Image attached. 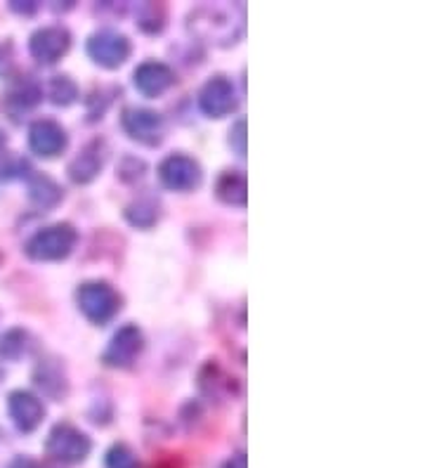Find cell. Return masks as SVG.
Listing matches in <instances>:
<instances>
[{"mask_svg": "<svg viewBox=\"0 0 425 468\" xmlns=\"http://www.w3.org/2000/svg\"><path fill=\"white\" fill-rule=\"evenodd\" d=\"M244 10L241 5H201L189 17V29L208 43L229 46L244 34V17L234 19V12Z\"/></svg>", "mask_w": 425, "mask_h": 468, "instance_id": "1", "label": "cell"}, {"mask_svg": "<svg viewBox=\"0 0 425 468\" xmlns=\"http://www.w3.org/2000/svg\"><path fill=\"white\" fill-rule=\"evenodd\" d=\"M76 234L74 225L69 223H57L50 228H43L27 241V256L34 258V261H43V263H50V261H64L69 253L74 251Z\"/></svg>", "mask_w": 425, "mask_h": 468, "instance_id": "2", "label": "cell"}, {"mask_svg": "<svg viewBox=\"0 0 425 468\" xmlns=\"http://www.w3.org/2000/svg\"><path fill=\"white\" fill-rule=\"evenodd\" d=\"M79 310L92 324H107L121 310V296L107 282H85L76 292Z\"/></svg>", "mask_w": 425, "mask_h": 468, "instance_id": "3", "label": "cell"}, {"mask_svg": "<svg viewBox=\"0 0 425 468\" xmlns=\"http://www.w3.org/2000/svg\"><path fill=\"white\" fill-rule=\"evenodd\" d=\"M92 442L90 438L71 423H57L46 440V452L55 462L76 466L90 457Z\"/></svg>", "mask_w": 425, "mask_h": 468, "instance_id": "4", "label": "cell"}, {"mask_svg": "<svg viewBox=\"0 0 425 468\" xmlns=\"http://www.w3.org/2000/svg\"><path fill=\"white\" fill-rule=\"evenodd\" d=\"M88 55L95 64L104 69H119L121 64H125V59L131 58L133 46L128 36L119 34V31L104 29L97 31L88 38V46H85Z\"/></svg>", "mask_w": 425, "mask_h": 468, "instance_id": "5", "label": "cell"}, {"mask_svg": "<svg viewBox=\"0 0 425 468\" xmlns=\"http://www.w3.org/2000/svg\"><path fill=\"white\" fill-rule=\"evenodd\" d=\"M121 128L131 140L154 147L164 140V116L147 107H125L121 114Z\"/></svg>", "mask_w": 425, "mask_h": 468, "instance_id": "6", "label": "cell"}, {"mask_svg": "<svg viewBox=\"0 0 425 468\" xmlns=\"http://www.w3.org/2000/svg\"><path fill=\"white\" fill-rule=\"evenodd\" d=\"M159 180L164 183V187L173 189V192H192L204 180V171L192 156L170 154L161 161Z\"/></svg>", "mask_w": 425, "mask_h": 468, "instance_id": "7", "label": "cell"}, {"mask_svg": "<svg viewBox=\"0 0 425 468\" xmlns=\"http://www.w3.org/2000/svg\"><path fill=\"white\" fill-rule=\"evenodd\" d=\"M142 348H144V336L137 324H125L112 336L107 350L102 353V362L113 369H125L140 357Z\"/></svg>", "mask_w": 425, "mask_h": 468, "instance_id": "8", "label": "cell"}, {"mask_svg": "<svg viewBox=\"0 0 425 468\" xmlns=\"http://www.w3.org/2000/svg\"><path fill=\"white\" fill-rule=\"evenodd\" d=\"M198 107L210 119H222V116L232 114L237 109V92H234L232 80L225 76H213L198 92Z\"/></svg>", "mask_w": 425, "mask_h": 468, "instance_id": "9", "label": "cell"}, {"mask_svg": "<svg viewBox=\"0 0 425 468\" xmlns=\"http://www.w3.org/2000/svg\"><path fill=\"white\" fill-rule=\"evenodd\" d=\"M67 131L57 121L40 119L28 128V149L43 159H55L67 149Z\"/></svg>", "mask_w": 425, "mask_h": 468, "instance_id": "10", "label": "cell"}, {"mask_svg": "<svg viewBox=\"0 0 425 468\" xmlns=\"http://www.w3.org/2000/svg\"><path fill=\"white\" fill-rule=\"evenodd\" d=\"M71 48V34L64 27H43L28 40V50L40 64H55Z\"/></svg>", "mask_w": 425, "mask_h": 468, "instance_id": "11", "label": "cell"}, {"mask_svg": "<svg viewBox=\"0 0 425 468\" xmlns=\"http://www.w3.org/2000/svg\"><path fill=\"white\" fill-rule=\"evenodd\" d=\"M7 414L22 433H31V431L38 429L43 417H46V407L28 390H12L10 398H7Z\"/></svg>", "mask_w": 425, "mask_h": 468, "instance_id": "12", "label": "cell"}, {"mask_svg": "<svg viewBox=\"0 0 425 468\" xmlns=\"http://www.w3.org/2000/svg\"><path fill=\"white\" fill-rule=\"evenodd\" d=\"M133 83H135V88L144 98H159L175 83V74H173V69L168 64L149 59V62H142L135 69Z\"/></svg>", "mask_w": 425, "mask_h": 468, "instance_id": "13", "label": "cell"}, {"mask_svg": "<svg viewBox=\"0 0 425 468\" xmlns=\"http://www.w3.org/2000/svg\"><path fill=\"white\" fill-rule=\"evenodd\" d=\"M104 156H107L104 154V143L92 140V143L85 144L83 152H79V156L69 164V177L79 185L92 183V180L100 176V171H102Z\"/></svg>", "mask_w": 425, "mask_h": 468, "instance_id": "14", "label": "cell"}, {"mask_svg": "<svg viewBox=\"0 0 425 468\" xmlns=\"http://www.w3.org/2000/svg\"><path fill=\"white\" fill-rule=\"evenodd\" d=\"M43 100V88L31 76H17L7 83L5 107L10 112H28Z\"/></svg>", "mask_w": 425, "mask_h": 468, "instance_id": "15", "label": "cell"}, {"mask_svg": "<svg viewBox=\"0 0 425 468\" xmlns=\"http://www.w3.org/2000/svg\"><path fill=\"white\" fill-rule=\"evenodd\" d=\"M198 388L206 398H216V400H225L227 395L234 393L237 381L232 377H227V371L222 369L218 362H208L204 369L198 371Z\"/></svg>", "mask_w": 425, "mask_h": 468, "instance_id": "16", "label": "cell"}, {"mask_svg": "<svg viewBox=\"0 0 425 468\" xmlns=\"http://www.w3.org/2000/svg\"><path fill=\"white\" fill-rule=\"evenodd\" d=\"M216 195L222 204L244 208L249 197V180L241 171H225L216 183Z\"/></svg>", "mask_w": 425, "mask_h": 468, "instance_id": "17", "label": "cell"}, {"mask_svg": "<svg viewBox=\"0 0 425 468\" xmlns=\"http://www.w3.org/2000/svg\"><path fill=\"white\" fill-rule=\"evenodd\" d=\"M64 197V189L48 176H34L31 183H28V199L34 204L43 206V208H50V206L59 204Z\"/></svg>", "mask_w": 425, "mask_h": 468, "instance_id": "18", "label": "cell"}, {"mask_svg": "<svg viewBox=\"0 0 425 468\" xmlns=\"http://www.w3.org/2000/svg\"><path fill=\"white\" fill-rule=\"evenodd\" d=\"M125 220L133 228L149 229L156 220H159V204L154 199H137L133 204L125 206Z\"/></svg>", "mask_w": 425, "mask_h": 468, "instance_id": "19", "label": "cell"}, {"mask_svg": "<svg viewBox=\"0 0 425 468\" xmlns=\"http://www.w3.org/2000/svg\"><path fill=\"white\" fill-rule=\"evenodd\" d=\"M137 24L142 31L147 34H159L165 27V5L161 3H142L135 12Z\"/></svg>", "mask_w": 425, "mask_h": 468, "instance_id": "20", "label": "cell"}, {"mask_svg": "<svg viewBox=\"0 0 425 468\" xmlns=\"http://www.w3.org/2000/svg\"><path fill=\"white\" fill-rule=\"evenodd\" d=\"M48 98L57 107H69L79 98V86L69 76H55L50 80V86H48Z\"/></svg>", "mask_w": 425, "mask_h": 468, "instance_id": "21", "label": "cell"}, {"mask_svg": "<svg viewBox=\"0 0 425 468\" xmlns=\"http://www.w3.org/2000/svg\"><path fill=\"white\" fill-rule=\"evenodd\" d=\"M104 468H142V463L131 447L116 442V445L109 447L107 457H104Z\"/></svg>", "mask_w": 425, "mask_h": 468, "instance_id": "22", "label": "cell"}, {"mask_svg": "<svg viewBox=\"0 0 425 468\" xmlns=\"http://www.w3.org/2000/svg\"><path fill=\"white\" fill-rule=\"evenodd\" d=\"M27 350V334L22 329H12L5 336L0 338V355L7 360H17Z\"/></svg>", "mask_w": 425, "mask_h": 468, "instance_id": "23", "label": "cell"}, {"mask_svg": "<svg viewBox=\"0 0 425 468\" xmlns=\"http://www.w3.org/2000/svg\"><path fill=\"white\" fill-rule=\"evenodd\" d=\"M229 147L239 156L246 154V119H239L232 126V131H229Z\"/></svg>", "mask_w": 425, "mask_h": 468, "instance_id": "24", "label": "cell"}, {"mask_svg": "<svg viewBox=\"0 0 425 468\" xmlns=\"http://www.w3.org/2000/svg\"><path fill=\"white\" fill-rule=\"evenodd\" d=\"M220 468H249V459H246L244 452H239V454H234V457L227 459Z\"/></svg>", "mask_w": 425, "mask_h": 468, "instance_id": "25", "label": "cell"}, {"mask_svg": "<svg viewBox=\"0 0 425 468\" xmlns=\"http://www.w3.org/2000/svg\"><path fill=\"white\" fill-rule=\"evenodd\" d=\"M10 10L22 12V15H31V12H36V3H24V5H22L19 0H12Z\"/></svg>", "mask_w": 425, "mask_h": 468, "instance_id": "26", "label": "cell"}, {"mask_svg": "<svg viewBox=\"0 0 425 468\" xmlns=\"http://www.w3.org/2000/svg\"><path fill=\"white\" fill-rule=\"evenodd\" d=\"M10 468H40L38 463L34 462V459H28V457H17L15 462L10 463Z\"/></svg>", "mask_w": 425, "mask_h": 468, "instance_id": "27", "label": "cell"}, {"mask_svg": "<svg viewBox=\"0 0 425 468\" xmlns=\"http://www.w3.org/2000/svg\"><path fill=\"white\" fill-rule=\"evenodd\" d=\"M7 52H10V46H0V74L5 71L10 59H7Z\"/></svg>", "mask_w": 425, "mask_h": 468, "instance_id": "28", "label": "cell"}, {"mask_svg": "<svg viewBox=\"0 0 425 468\" xmlns=\"http://www.w3.org/2000/svg\"><path fill=\"white\" fill-rule=\"evenodd\" d=\"M3 147H5V135H3V131H0V152H3Z\"/></svg>", "mask_w": 425, "mask_h": 468, "instance_id": "29", "label": "cell"}]
</instances>
